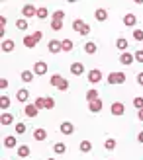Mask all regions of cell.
Segmentation results:
<instances>
[{
    "label": "cell",
    "instance_id": "603a6c76",
    "mask_svg": "<svg viewBox=\"0 0 143 160\" xmlns=\"http://www.w3.org/2000/svg\"><path fill=\"white\" fill-rule=\"evenodd\" d=\"M128 39H125V37H118L116 39V47H118V49H120V51H125V49H128Z\"/></svg>",
    "mask_w": 143,
    "mask_h": 160
},
{
    "label": "cell",
    "instance_id": "74e56055",
    "mask_svg": "<svg viewBox=\"0 0 143 160\" xmlns=\"http://www.w3.org/2000/svg\"><path fill=\"white\" fill-rule=\"evenodd\" d=\"M133 39L135 41H143V29H133Z\"/></svg>",
    "mask_w": 143,
    "mask_h": 160
},
{
    "label": "cell",
    "instance_id": "f35d334b",
    "mask_svg": "<svg viewBox=\"0 0 143 160\" xmlns=\"http://www.w3.org/2000/svg\"><path fill=\"white\" fill-rule=\"evenodd\" d=\"M16 133L24 135V133H26V125H24V123H16Z\"/></svg>",
    "mask_w": 143,
    "mask_h": 160
},
{
    "label": "cell",
    "instance_id": "60d3db41",
    "mask_svg": "<svg viewBox=\"0 0 143 160\" xmlns=\"http://www.w3.org/2000/svg\"><path fill=\"white\" fill-rule=\"evenodd\" d=\"M133 57H135V61H137V62H143V49L135 51V53H133Z\"/></svg>",
    "mask_w": 143,
    "mask_h": 160
},
{
    "label": "cell",
    "instance_id": "9a60e30c",
    "mask_svg": "<svg viewBox=\"0 0 143 160\" xmlns=\"http://www.w3.org/2000/svg\"><path fill=\"white\" fill-rule=\"evenodd\" d=\"M96 51H98V47H96L94 41H86L84 43V53L86 55H96Z\"/></svg>",
    "mask_w": 143,
    "mask_h": 160
},
{
    "label": "cell",
    "instance_id": "ffe728a7",
    "mask_svg": "<svg viewBox=\"0 0 143 160\" xmlns=\"http://www.w3.org/2000/svg\"><path fill=\"white\" fill-rule=\"evenodd\" d=\"M53 152L55 154H65L67 152V145H65V142H55V145H53Z\"/></svg>",
    "mask_w": 143,
    "mask_h": 160
},
{
    "label": "cell",
    "instance_id": "83f0119b",
    "mask_svg": "<svg viewBox=\"0 0 143 160\" xmlns=\"http://www.w3.org/2000/svg\"><path fill=\"white\" fill-rule=\"evenodd\" d=\"M131 103H133V108H135L137 111H139V109H143V96H135Z\"/></svg>",
    "mask_w": 143,
    "mask_h": 160
},
{
    "label": "cell",
    "instance_id": "6da1fadb",
    "mask_svg": "<svg viewBox=\"0 0 143 160\" xmlns=\"http://www.w3.org/2000/svg\"><path fill=\"white\" fill-rule=\"evenodd\" d=\"M51 86H55V88H59V90H69V82L63 76H59V74H53L51 76Z\"/></svg>",
    "mask_w": 143,
    "mask_h": 160
},
{
    "label": "cell",
    "instance_id": "e0dca14e",
    "mask_svg": "<svg viewBox=\"0 0 143 160\" xmlns=\"http://www.w3.org/2000/svg\"><path fill=\"white\" fill-rule=\"evenodd\" d=\"M102 106H104V103H102V100H94V102H88V109L92 111V113H98V111L102 109Z\"/></svg>",
    "mask_w": 143,
    "mask_h": 160
},
{
    "label": "cell",
    "instance_id": "7dc6e473",
    "mask_svg": "<svg viewBox=\"0 0 143 160\" xmlns=\"http://www.w3.org/2000/svg\"><path fill=\"white\" fill-rule=\"evenodd\" d=\"M137 141H139L141 145H143V131H139V133H137Z\"/></svg>",
    "mask_w": 143,
    "mask_h": 160
},
{
    "label": "cell",
    "instance_id": "9c48e42d",
    "mask_svg": "<svg viewBox=\"0 0 143 160\" xmlns=\"http://www.w3.org/2000/svg\"><path fill=\"white\" fill-rule=\"evenodd\" d=\"M69 70H71V74H75V76H81V74H84V65H82V62H73Z\"/></svg>",
    "mask_w": 143,
    "mask_h": 160
},
{
    "label": "cell",
    "instance_id": "1f68e13d",
    "mask_svg": "<svg viewBox=\"0 0 143 160\" xmlns=\"http://www.w3.org/2000/svg\"><path fill=\"white\" fill-rule=\"evenodd\" d=\"M28 23H29V22H28L26 18H20L18 22H16V28H18V29H22V31H24V29H28Z\"/></svg>",
    "mask_w": 143,
    "mask_h": 160
},
{
    "label": "cell",
    "instance_id": "f1b7e54d",
    "mask_svg": "<svg viewBox=\"0 0 143 160\" xmlns=\"http://www.w3.org/2000/svg\"><path fill=\"white\" fill-rule=\"evenodd\" d=\"M84 26H86L84 20H75V22H73V29H75V31H82Z\"/></svg>",
    "mask_w": 143,
    "mask_h": 160
},
{
    "label": "cell",
    "instance_id": "52a82bcc",
    "mask_svg": "<svg viewBox=\"0 0 143 160\" xmlns=\"http://www.w3.org/2000/svg\"><path fill=\"white\" fill-rule=\"evenodd\" d=\"M110 111H112V115H124L125 106H124L122 102H114V103H112V108H110Z\"/></svg>",
    "mask_w": 143,
    "mask_h": 160
},
{
    "label": "cell",
    "instance_id": "484cf974",
    "mask_svg": "<svg viewBox=\"0 0 143 160\" xmlns=\"http://www.w3.org/2000/svg\"><path fill=\"white\" fill-rule=\"evenodd\" d=\"M61 47H63V53H71L73 51V41H71V39H63Z\"/></svg>",
    "mask_w": 143,
    "mask_h": 160
},
{
    "label": "cell",
    "instance_id": "7bdbcfd3",
    "mask_svg": "<svg viewBox=\"0 0 143 160\" xmlns=\"http://www.w3.org/2000/svg\"><path fill=\"white\" fill-rule=\"evenodd\" d=\"M31 35H34V39H35V41H39V39L43 37V33H41V31H34V33H31Z\"/></svg>",
    "mask_w": 143,
    "mask_h": 160
},
{
    "label": "cell",
    "instance_id": "ba28073f",
    "mask_svg": "<svg viewBox=\"0 0 143 160\" xmlns=\"http://www.w3.org/2000/svg\"><path fill=\"white\" fill-rule=\"evenodd\" d=\"M59 131H61L63 135H73V131H75V125L71 123V121H63V123L59 125Z\"/></svg>",
    "mask_w": 143,
    "mask_h": 160
},
{
    "label": "cell",
    "instance_id": "836d02e7",
    "mask_svg": "<svg viewBox=\"0 0 143 160\" xmlns=\"http://www.w3.org/2000/svg\"><path fill=\"white\" fill-rule=\"evenodd\" d=\"M53 22H63V18H65V12L63 10H57V12H53Z\"/></svg>",
    "mask_w": 143,
    "mask_h": 160
},
{
    "label": "cell",
    "instance_id": "8d00e7d4",
    "mask_svg": "<svg viewBox=\"0 0 143 160\" xmlns=\"http://www.w3.org/2000/svg\"><path fill=\"white\" fill-rule=\"evenodd\" d=\"M55 108V100L51 98V96H47L45 98V109H53Z\"/></svg>",
    "mask_w": 143,
    "mask_h": 160
},
{
    "label": "cell",
    "instance_id": "e575fe53",
    "mask_svg": "<svg viewBox=\"0 0 143 160\" xmlns=\"http://www.w3.org/2000/svg\"><path fill=\"white\" fill-rule=\"evenodd\" d=\"M104 148H106V150H114V148H116V139H106Z\"/></svg>",
    "mask_w": 143,
    "mask_h": 160
},
{
    "label": "cell",
    "instance_id": "4316f807",
    "mask_svg": "<svg viewBox=\"0 0 143 160\" xmlns=\"http://www.w3.org/2000/svg\"><path fill=\"white\" fill-rule=\"evenodd\" d=\"M35 16H37L39 20H45L47 16H49V10H47L45 6H39V8H37V14H35Z\"/></svg>",
    "mask_w": 143,
    "mask_h": 160
},
{
    "label": "cell",
    "instance_id": "d6a6232c",
    "mask_svg": "<svg viewBox=\"0 0 143 160\" xmlns=\"http://www.w3.org/2000/svg\"><path fill=\"white\" fill-rule=\"evenodd\" d=\"M10 98H8V96H2V98H0V108H2V109H8V108H10Z\"/></svg>",
    "mask_w": 143,
    "mask_h": 160
},
{
    "label": "cell",
    "instance_id": "816d5d0a",
    "mask_svg": "<svg viewBox=\"0 0 143 160\" xmlns=\"http://www.w3.org/2000/svg\"><path fill=\"white\" fill-rule=\"evenodd\" d=\"M4 160H8V158H4Z\"/></svg>",
    "mask_w": 143,
    "mask_h": 160
},
{
    "label": "cell",
    "instance_id": "7402d4cb",
    "mask_svg": "<svg viewBox=\"0 0 143 160\" xmlns=\"http://www.w3.org/2000/svg\"><path fill=\"white\" fill-rule=\"evenodd\" d=\"M12 121H14L12 113H6V111H4V113L0 115V123H2V125H12Z\"/></svg>",
    "mask_w": 143,
    "mask_h": 160
},
{
    "label": "cell",
    "instance_id": "f907efd6",
    "mask_svg": "<svg viewBox=\"0 0 143 160\" xmlns=\"http://www.w3.org/2000/svg\"><path fill=\"white\" fill-rule=\"evenodd\" d=\"M47 160H55V158H47Z\"/></svg>",
    "mask_w": 143,
    "mask_h": 160
},
{
    "label": "cell",
    "instance_id": "b9f144b4",
    "mask_svg": "<svg viewBox=\"0 0 143 160\" xmlns=\"http://www.w3.org/2000/svg\"><path fill=\"white\" fill-rule=\"evenodd\" d=\"M81 35H84V37H86V35H90V26H88V23H86V26H84V29L81 31Z\"/></svg>",
    "mask_w": 143,
    "mask_h": 160
},
{
    "label": "cell",
    "instance_id": "d6986e66",
    "mask_svg": "<svg viewBox=\"0 0 143 160\" xmlns=\"http://www.w3.org/2000/svg\"><path fill=\"white\" fill-rule=\"evenodd\" d=\"M94 16H96L98 22H106L108 20V10H106V8H98V10L94 12Z\"/></svg>",
    "mask_w": 143,
    "mask_h": 160
},
{
    "label": "cell",
    "instance_id": "4dcf8cb0",
    "mask_svg": "<svg viewBox=\"0 0 143 160\" xmlns=\"http://www.w3.org/2000/svg\"><path fill=\"white\" fill-rule=\"evenodd\" d=\"M86 100H88V102H94V100H98V92L94 90V88H90V90L86 92Z\"/></svg>",
    "mask_w": 143,
    "mask_h": 160
},
{
    "label": "cell",
    "instance_id": "d4e9b609",
    "mask_svg": "<svg viewBox=\"0 0 143 160\" xmlns=\"http://www.w3.org/2000/svg\"><path fill=\"white\" fill-rule=\"evenodd\" d=\"M78 148H81V152H90L92 150V142L90 141H81V145H78Z\"/></svg>",
    "mask_w": 143,
    "mask_h": 160
},
{
    "label": "cell",
    "instance_id": "7a4b0ae2",
    "mask_svg": "<svg viewBox=\"0 0 143 160\" xmlns=\"http://www.w3.org/2000/svg\"><path fill=\"white\" fill-rule=\"evenodd\" d=\"M35 14H37V8H35L34 4H24V6H22V16H24L26 20L34 18Z\"/></svg>",
    "mask_w": 143,
    "mask_h": 160
},
{
    "label": "cell",
    "instance_id": "3957f363",
    "mask_svg": "<svg viewBox=\"0 0 143 160\" xmlns=\"http://www.w3.org/2000/svg\"><path fill=\"white\" fill-rule=\"evenodd\" d=\"M47 49H49V53H53V55L63 53V47H61V41H59V39H51L49 45H47Z\"/></svg>",
    "mask_w": 143,
    "mask_h": 160
},
{
    "label": "cell",
    "instance_id": "8fae6325",
    "mask_svg": "<svg viewBox=\"0 0 143 160\" xmlns=\"http://www.w3.org/2000/svg\"><path fill=\"white\" fill-rule=\"evenodd\" d=\"M122 22H124V26H128V28H133V26L137 23V18H135V14H125Z\"/></svg>",
    "mask_w": 143,
    "mask_h": 160
},
{
    "label": "cell",
    "instance_id": "cb8c5ba5",
    "mask_svg": "<svg viewBox=\"0 0 143 160\" xmlns=\"http://www.w3.org/2000/svg\"><path fill=\"white\" fill-rule=\"evenodd\" d=\"M24 45H26L28 49H34V47L37 45V41L34 39V35H26V37H24Z\"/></svg>",
    "mask_w": 143,
    "mask_h": 160
},
{
    "label": "cell",
    "instance_id": "5bb4252c",
    "mask_svg": "<svg viewBox=\"0 0 143 160\" xmlns=\"http://www.w3.org/2000/svg\"><path fill=\"white\" fill-rule=\"evenodd\" d=\"M34 70H22V74H20V78H22V82L24 84H29L31 80H34Z\"/></svg>",
    "mask_w": 143,
    "mask_h": 160
},
{
    "label": "cell",
    "instance_id": "30bf717a",
    "mask_svg": "<svg viewBox=\"0 0 143 160\" xmlns=\"http://www.w3.org/2000/svg\"><path fill=\"white\" fill-rule=\"evenodd\" d=\"M24 113H26L28 117H37L39 113V109L34 106V103H26V108H24Z\"/></svg>",
    "mask_w": 143,
    "mask_h": 160
},
{
    "label": "cell",
    "instance_id": "f6af8a7d",
    "mask_svg": "<svg viewBox=\"0 0 143 160\" xmlns=\"http://www.w3.org/2000/svg\"><path fill=\"white\" fill-rule=\"evenodd\" d=\"M106 80H108V84H114V72H110Z\"/></svg>",
    "mask_w": 143,
    "mask_h": 160
},
{
    "label": "cell",
    "instance_id": "5b68a950",
    "mask_svg": "<svg viewBox=\"0 0 143 160\" xmlns=\"http://www.w3.org/2000/svg\"><path fill=\"white\" fill-rule=\"evenodd\" d=\"M100 80H102V70L92 68L90 72H88V82H90V84H98Z\"/></svg>",
    "mask_w": 143,
    "mask_h": 160
},
{
    "label": "cell",
    "instance_id": "ee69618b",
    "mask_svg": "<svg viewBox=\"0 0 143 160\" xmlns=\"http://www.w3.org/2000/svg\"><path fill=\"white\" fill-rule=\"evenodd\" d=\"M0 88H2V90H4V88H8V80L6 78H0Z\"/></svg>",
    "mask_w": 143,
    "mask_h": 160
},
{
    "label": "cell",
    "instance_id": "4fadbf2b",
    "mask_svg": "<svg viewBox=\"0 0 143 160\" xmlns=\"http://www.w3.org/2000/svg\"><path fill=\"white\" fill-rule=\"evenodd\" d=\"M14 49H16L14 39H4V41H2V51H4V53H12Z\"/></svg>",
    "mask_w": 143,
    "mask_h": 160
},
{
    "label": "cell",
    "instance_id": "681fc988",
    "mask_svg": "<svg viewBox=\"0 0 143 160\" xmlns=\"http://www.w3.org/2000/svg\"><path fill=\"white\" fill-rule=\"evenodd\" d=\"M137 117H139V121H143V109H139V111H137Z\"/></svg>",
    "mask_w": 143,
    "mask_h": 160
},
{
    "label": "cell",
    "instance_id": "ac0fdd59",
    "mask_svg": "<svg viewBox=\"0 0 143 160\" xmlns=\"http://www.w3.org/2000/svg\"><path fill=\"white\" fill-rule=\"evenodd\" d=\"M29 154H31V148H29L28 145H20V147H18V156H20V158H28Z\"/></svg>",
    "mask_w": 143,
    "mask_h": 160
},
{
    "label": "cell",
    "instance_id": "44dd1931",
    "mask_svg": "<svg viewBox=\"0 0 143 160\" xmlns=\"http://www.w3.org/2000/svg\"><path fill=\"white\" fill-rule=\"evenodd\" d=\"M34 139H35V141H45V139H47V131L39 127V129L34 131Z\"/></svg>",
    "mask_w": 143,
    "mask_h": 160
},
{
    "label": "cell",
    "instance_id": "8992f818",
    "mask_svg": "<svg viewBox=\"0 0 143 160\" xmlns=\"http://www.w3.org/2000/svg\"><path fill=\"white\" fill-rule=\"evenodd\" d=\"M16 100L22 102V103H26L29 100V90H28V88H20V90L16 92Z\"/></svg>",
    "mask_w": 143,
    "mask_h": 160
},
{
    "label": "cell",
    "instance_id": "ab89813d",
    "mask_svg": "<svg viewBox=\"0 0 143 160\" xmlns=\"http://www.w3.org/2000/svg\"><path fill=\"white\" fill-rule=\"evenodd\" d=\"M51 29L61 31V29H63V22H51Z\"/></svg>",
    "mask_w": 143,
    "mask_h": 160
},
{
    "label": "cell",
    "instance_id": "277c9868",
    "mask_svg": "<svg viewBox=\"0 0 143 160\" xmlns=\"http://www.w3.org/2000/svg\"><path fill=\"white\" fill-rule=\"evenodd\" d=\"M47 62H43V61H37L35 65H34V74H37V76H43L45 72H47Z\"/></svg>",
    "mask_w": 143,
    "mask_h": 160
},
{
    "label": "cell",
    "instance_id": "2e32d148",
    "mask_svg": "<svg viewBox=\"0 0 143 160\" xmlns=\"http://www.w3.org/2000/svg\"><path fill=\"white\" fill-rule=\"evenodd\" d=\"M4 147H6V148H18V139H16L14 135L6 137V139H4Z\"/></svg>",
    "mask_w": 143,
    "mask_h": 160
},
{
    "label": "cell",
    "instance_id": "bcb514c9",
    "mask_svg": "<svg viewBox=\"0 0 143 160\" xmlns=\"http://www.w3.org/2000/svg\"><path fill=\"white\" fill-rule=\"evenodd\" d=\"M137 84H139V86H143V72H139V74H137Z\"/></svg>",
    "mask_w": 143,
    "mask_h": 160
},
{
    "label": "cell",
    "instance_id": "d590c367",
    "mask_svg": "<svg viewBox=\"0 0 143 160\" xmlns=\"http://www.w3.org/2000/svg\"><path fill=\"white\" fill-rule=\"evenodd\" d=\"M34 106L37 108V109H45V98L41 96V98H37L35 102H34Z\"/></svg>",
    "mask_w": 143,
    "mask_h": 160
},
{
    "label": "cell",
    "instance_id": "c3c4849f",
    "mask_svg": "<svg viewBox=\"0 0 143 160\" xmlns=\"http://www.w3.org/2000/svg\"><path fill=\"white\" fill-rule=\"evenodd\" d=\"M4 23H6V18H4V16H0V28H4Z\"/></svg>",
    "mask_w": 143,
    "mask_h": 160
},
{
    "label": "cell",
    "instance_id": "f546056e",
    "mask_svg": "<svg viewBox=\"0 0 143 160\" xmlns=\"http://www.w3.org/2000/svg\"><path fill=\"white\" fill-rule=\"evenodd\" d=\"M125 82V74L124 72H114V84H124Z\"/></svg>",
    "mask_w": 143,
    "mask_h": 160
},
{
    "label": "cell",
    "instance_id": "7c38bea8",
    "mask_svg": "<svg viewBox=\"0 0 143 160\" xmlns=\"http://www.w3.org/2000/svg\"><path fill=\"white\" fill-rule=\"evenodd\" d=\"M133 61H135V57H133V53H122V55H120V62H122V65H125V67H128V65H131Z\"/></svg>",
    "mask_w": 143,
    "mask_h": 160
}]
</instances>
